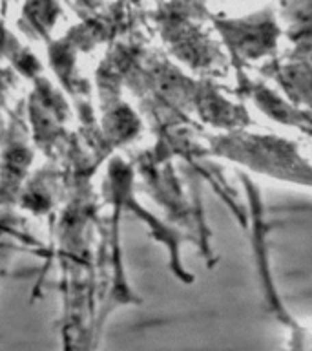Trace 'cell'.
Returning a JSON list of instances; mask_svg holds the SVG:
<instances>
[{"instance_id":"obj_1","label":"cell","mask_w":312,"mask_h":351,"mask_svg":"<svg viewBox=\"0 0 312 351\" xmlns=\"http://www.w3.org/2000/svg\"><path fill=\"white\" fill-rule=\"evenodd\" d=\"M283 329V351H312V322L296 318L281 300L268 307Z\"/></svg>"}]
</instances>
